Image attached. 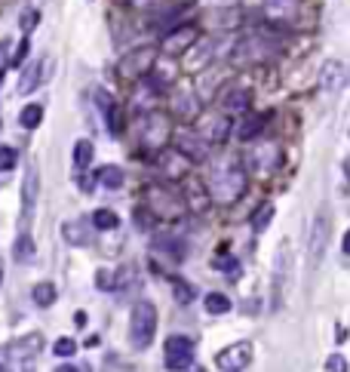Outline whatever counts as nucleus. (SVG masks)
<instances>
[{
    "mask_svg": "<svg viewBox=\"0 0 350 372\" xmlns=\"http://www.w3.org/2000/svg\"><path fill=\"white\" fill-rule=\"evenodd\" d=\"M28 50H31V43H28V37L22 43H18V50L13 53V59H9V65H13V68H18V65H22L25 59H28Z\"/></svg>",
    "mask_w": 350,
    "mask_h": 372,
    "instance_id": "obj_43",
    "label": "nucleus"
},
{
    "mask_svg": "<svg viewBox=\"0 0 350 372\" xmlns=\"http://www.w3.org/2000/svg\"><path fill=\"white\" fill-rule=\"evenodd\" d=\"M92 225H96V231H114V228H120V219H117V212H111V209H96L92 212Z\"/></svg>",
    "mask_w": 350,
    "mask_h": 372,
    "instance_id": "obj_36",
    "label": "nucleus"
},
{
    "mask_svg": "<svg viewBox=\"0 0 350 372\" xmlns=\"http://www.w3.org/2000/svg\"><path fill=\"white\" fill-rule=\"evenodd\" d=\"M347 77H350L347 65L338 62V59H329L326 65H322V71H320V87H322V92H341V89H344V83H347Z\"/></svg>",
    "mask_w": 350,
    "mask_h": 372,
    "instance_id": "obj_18",
    "label": "nucleus"
},
{
    "mask_svg": "<svg viewBox=\"0 0 350 372\" xmlns=\"http://www.w3.org/2000/svg\"><path fill=\"white\" fill-rule=\"evenodd\" d=\"M212 53H215V43H212V40H197L191 46V53H188V68L197 71V68H203V65H209Z\"/></svg>",
    "mask_w": 350,
    "mask_h": 372,
    "instance_id": "obj_25",
    "label": "nucleus"
},
{
    "mask_svg": "<svg viewBox=\"0 0 350 372\" xmlns=\"http://www.w3.org/2000/svg\"><path fill=\"white\" fill-rule=\"evenodd\" d=\"M37 22V13H28V18H25V28H31Z\"/></svg>",
    "mask_w": 350,
    "mask_h": 372,
    "instance_id": "obj_47",
    "label": "nucleus"
},
{
    "mask_svg": "<svg viewBox=\"0 0 350 372\" xmlns=\"http://www.w3.org/2000/svg\"><path fill=\"white\" fill-rule=\"evenodd\" d=\"M218 105L225 114H246L249 105H252V92H249L246 87H227L225 92H221Z\"/></svg>",
    "mask_w": 350,
    "mask_h": 372,
    "instance_id": "obj_20",
    "label": "nucleus"
},
{
    "mask_svg": "<svg viewBox=\"0 0 350 372\" xmlns=\"http://www.w3.org/2000/svg\"><path fill=\"white\" fill-rule=\"evenodd\" d=\"M191 372H203V369H191Z\"/></svg>",
    "mask_w": 350,
    "mask_h": 372,
    "instance_id": "obj_50",
    "label": "nucleus"
},
{
    "mask_svg": "<svg viewBox=\"0 0 350 372\" xmlns=\"http://www.w3.org/2000/svg\"><path fill=\"white\" fill-rule=\"evenodd\" d=\"M169 117L163 111H151L145 120H142V145L147 151H160V148L169 142Z\"/></svg>",
    "mask_w": 350,
    "mask_h": 372,
    "instance_id": "obj_8",
    "label": "nucleus"
},
{
    "mask_svg": "<svg viewBox=\"0 0 350 372\" xmlns=\"http://www.w3.org/2000/svg\"><path fill=\"white\" fill-rule=\"evenodd\" d=\"M264 124H267V114H249V117H243L239 120V129H237V136L243 138V142H249V138H255L258 133L264 129Z\"/></svg>",
    "mask_w": 350,
    "mask_h": 372,
    "instance_id": "obj_27",
    "label": "nucleus"
},
{
    "mask_svg": "<svg viewBox=\"0 0 350 372\" xmlns=\"http://www.w3.org/2000/svg\"><path fill=\"white\" fill-rule=\"evenodd\" d=\"M96 286H98V290H117L114 274H111V271H98L96 274Z\"/></svg>",
    "mask_w": 350,
    "mask_h": 372,
    "instance_id": "obj_42",
    "label": "nucleus"
},
{
    "mask_svg": "<svg viewBox=\"0 0 350 372\" xmlns=\"http://www.w3.org/2000/svg\"><path fill=\"white\" fill-rule=\"evenodd\" d=\"M230 129H234V126H230V117L227 114H215V117L206 120V133H203V138H206V142L221 145V142H227Z\"/></svg>",
    "mask_w": 350,
    "mask_h": 372,
    "instance_id": "obj_23",
    "label": "nucleus"
},
{
    "mask_svg": "<svg viewBox=\"0 0 350 372\" xmlns=\"http://www.w3.org/2000/svg\"><path fill=\"white\" fill-rule=\"evenodd\" d=\"M145 207L154 212L157 219H179L181 216V203H179V197L166 188V185H160V182H151L145 188Z\"/></svg>",
    "mask_w": 350,
    "mask_h": 372,
    "instance_id": "obj_4",
    "label": "nucleus"
},
{
    "mask_svg": "<svg viewBox=\"0 0 350 372\" xmlns=\"http://www.w3.org/2000/svg\"><path fill=\"white\" fill-rule=\"evenodd\" d=\"M181 200H184V207H188L193 216H206L209 207L215 203L209 185H203L200 179H193V175H184V179H181Z\"/></svg>",
    "mask_w": 350,
    "mask_h": 372,
    "instance_id": "obj_6",
    "label": "nucleus"
},
{
    "mask_svg": "<svg viewBox=\"0 0 350 372\" xmlns=\"http://www.w3.org/2000/svg\"><path fill=\"white\" fill-rule=\"evenodd\" d=\"M341 253H344V256H350V228H347L344 240H341Z\"/></svg>",
    "mask_w": 350,
    "mask_h": 372,
    "instance_id": "obj_44",
    "label": "nucleus"
},
{
    "mask_svg": "<svg viewBox=\"0 0 350 372\" xmlns=\"http://www.w3.org/2000/svg\"><path fill=\"white\" fill-rule=\"evenodd\" d=\"M344 175H347V188H350V157L344 160Z\"/></svg>",
    "mask_w": 350,
    "mask_h": 372,
    "instance_id": "obj_48",
    "label": "nucleus"
},
{
    "mask_svg": "<svg viewBox=\"0 0 350 372\" xmlns=\"http://www.w3.org/2000/svg\"><path fill=\"white\" fill-rule=\"evenodd\" d=\"M18 124H22L25 129H37L43 124V105H37V102L34 105H25L22 114H18Z\"/></svg>",
    "mask_w": 350,
    "mask_h": 372,
    "instance_id": "obj_34",
    "label": "nucleus"
},
{
    "mask_svg": "<svg viewBox=\"0 0 350 372\" xmlns=\"http://www.w3.org/2000/svg\"><path fill=\"white\" fill-rule=\"evenodd\" d=\"M246 166H249V170H252L255 175L273 173L276 166H280V145H276V142H261V145H255L252 151L246 154Z\"/></svg>",
    "mask_w": 350,
    "mask_h": 372,
    "instance_id": "obj_11",
    "label": "nucleus"
},
{
    "mask_svg": "<svg viewBox=\"0 0 350 372\" xmlns=\"http://www.w3.org/2000/svg\"><path fill=\"white\" fill-rule=\"evenodd\" d=\"M157 221V216L147 207H142V209H135V225H138V231H151V225Z\"/></svg>",
    "mask_w": 350,
    "mask_h": 372,
    "instance_id": "obj_40",
    "label": "nucleus"
},
{
    "mask_svg": "<svg viewBox=\"0 0 350 372\" xmlns=\"http://www.w3.org/2000/svg\"><path fill=\"white\" fill-rule=\"evenodd\" d=\"M92 96H96V102H98V111L105 114L108 133H111V136H120V133H123V120H120V105H117V99L111 96L108 89H101V87L92 89Z\"/></svg>",
    "mask_w": 350,
    "mask_h": 372,
    "instance_id": "obj_17",
    "label": "nucleus"
},
{
    "mask_svg": "<svg viewBox=\"0 0 350 372\" xmlns=\"http://www.w3.org/2000/svg\"><path fill=\"white\" fill-rule=\"evenodd\" d=\"M96 179H98L101 185H105V188H111V191L123 188V170H120V166H114V163L101 166V170L96 173Z\"/></svg>",
    "mask_w": 350,
    "mask_h": 372,
    "instance_id": "obj_29",
    "label": "nucleus"
},
{
    "mask_svg": "<svg viewBox=\"0 0 350 372\" xmlns=\"http://www.w3.org/2000/svg\"><path fill=\"white\" fill-rule=\"evenodd\" d=\"M157 163H160V170L166 175H172V179H184V175H188V173H184V163H188V160H184L179 151H175V154H160V160H157Z\"/></svg>",
    "mask_w": 350,
    "mask_h": 372,
    "instance_id": "obj_28",
    "label": "nucleus"
},
{
    "mask_svg": "<svg viewBox=\"0 0 350 372\" xmlns=\"http://www.w3.org/2000/svg\"><path fill=\"white\" fill-rule=\"evenodd\" d=\"M249 363H252V345H249V341H237V345L225 348L215 357V366L221 372H239V369H246Z\"/></svg>",
    "mask_w": 350,
    "mask_h": 372,
    "instance_id": "obj_14",
    "label": "nucleus"
},
{
    "mask_svg": "<svg viewBox=\"0 0 350 372\" xmlns=\"http://www.w3.org/2000/svg\"><path fill=\"white\" fill-rule=\"evenodd\" d=\"M92 154H96V145H92L89 138H80V142L74 145V166H77V170H86L92 163Z\"/></svg>",
    "mask_w": 350,
    "mask_h": 372,
    "instance_id": "obj_30",
    "label": "nucleus"
},
{
    "mask_svg": "<svg viewBox=\"0 0 350 372\" xmlns=\"http://www.w3.org/2000/svg\"><path fill=\"white\" fill-rule=\"evenodd\" d=\"M175 151H179L188 163H203L209 157V142L203 138V133H193V129H181L175 136Z\"/></svg>",
    "mask_w": 350,
    "mask_h": 372,
    "instance_id": "obj_12",
    "label": "nucleus"
},
{
    "mask_svg": "<svg viewBox=\"0 0 350 372\" xmlns=\"http://www.w3.org/2000/svg\"><path fill=\"white\" fill-rule=\"evenodd\" d=\"M52 354L55 357H74V354H77V341H74V339H59L52 345Z\"/></svg>",
    "mask_w": 350,
    "mask_h": 372,
    "instance_id": "obj_39",
    "label": "nucleus"
},
{
    "mask_svg": "<svg viewBox=\"0 0 350 372\" xmlns=\"http://www.w3.org/2000/svg\"><path fill=\"white\" fill-rule=\"evenodd\" d=\"M326 372H347L344 354H329V357H326Z\"/></svg>",
    "mask_w": 350,
    "mask_h": 372,
    "instance_id": "obj_41",
    "label": "nucleus"
},
{
    "mask_svg": "<svg viewBox=\"0 0 350 372\" xmlns=\"http://www.w3.org/2000/svg\"><path fill=\"white\" fill-rule=\"evenodd\" d=\"M6 50H9V40H0V62H4V55H6Z\"/></svg>",
    "mask_w": 350,
    "mask_h": 372,
    "instance_id": "obj_46",
    "label": "nucleus"
},
{
    "mask_svg": "<svg viewBox=\"0 0 350 372\" xmlns=\"http://www.w3.org/2000/svg\"><path fill=\"white\" fill-rule=\"evenodd\" d=\"M289 265H292V246H289V240H283L280 249H276V258H273V292H271V308L273 311L283 305L286 280H289Z\"/></svg>",
    "mask_w": 350,
    "mask_h": 372,
    "instance_id": "obj_10",
    "label": "nucleus"
},
{
    "mask_svg": "<svg viewBox=\"0 0 350 372\" xmlns=\"http://www.w3.org/2000/svg\"><path fill=\"white\" fill-rule=\"evenodd\" d=\"M193 43H197V28H193V25H181V28H172V31H166L160 50H163L166 55H188Z\"/></svg>",
    "mask_w": 350,
    "mask_h": 372,
    "instance_id": "obj_13",
    "label": "nucleus"
},
{
    "mask_svg": "<svg viewBox=\"0 0 350 372\" xmlns=\"http://www.w3.org/2000/svg\"><path fill=\"white\" fill-rule=\"evenodd\" d=\"M0 286H4V271H0Z\"/></svg>",
    "mask_w": 350,
    "mask_h": 372,
    "instance_id": "obj_49",
    "label": "nucleus"
},
{
    "mask_svg": "<svg viewBox=\"0 0 350 372\" xmlns=\"http://www.w3.org/2000/svg\"><path fill=\"white\" fill-rule=\"evenodd\" d=\"M154 332H157V308H154V302H147V299L135 302L132 314H129V341H132V348L145 351L154 341Z\"/></svg>",
    "mask_w": 350,
    "mask_h": 372,
    "instance_id": "obj_3",
    "label": "nucleus"
},
{
    "mask_svg": "<svg viewBox=\"0 0 350 372\" xmlns=\"http://www.w3.org/2000/svg\"><path fill=\"white\" fill-rule=\"evenodd\" d=\"M169 283H172V295H175V302L179 305H191L193 299H197V290H193L191 283H184L181 277H169Z\"/></svg>",
    "mask_w": 350,
    "mask_h": 372,
    "instance_id": "obj_31",
    "label": "nucleus"
},
{
    "mask_svg": "<svg viewBox=\"0 0 350 372\" xmlns=\"http://www.w3.org/2000/svg\"><path fill=\"white\" fill-rule=\"evenodd\" d=\"M273 216H276V207H273V203H264V207H258L255 216H252V231H255V234H261V231L273 221Z\"/></svg>",
    "mask_w": 350,
    "mask_h": 372,
    "instance_id": "obj_35",
    "label": "nucleus"
},
{
    "mask_svg": "<svg viewBox=\"0 0 350 372\" xmlns=\"http://www.w3.org/2000/svg\"><path fill=\"white\" fill-rule=\"evenodd\" d=\"M326 246H329V212L320 209L313 216V225L307 234V265L310 268H320L322 256H326Z\"/></svg>",
    "mask_w": 350,
    "mask_h": 372,
    "instance_id": "obj_7",
    "label": "nucleus"
},
{
    "mask_svg": "<svg viewBox=\"0 0 350 372\" xmlns=\"http://www.w3.org/2000/svg\"><path fill=\"white\" fill-rule=\"evenodd\" d=\"M37 194H40V175H37V163H28V173H25V182H22V216H25V225H28V219L34 216Z\"/></svg>",
    "mask_w": 350,
    "mask_h": 372,
    "instance_id": "obj_19",
    "label": "nucleus"
},
{
    "mask_svg": "<svg viewBox=\"0 0 350 372\" xmlns=\"http://www.w3.org/2000/svg\"><path fill=\"white\" fill-rule=\"evenodd\" d=\"M163 363H166V369H172V372L191 369V363H193V341L184 339V336H169V339H166V348H163Z\"/></svg>",
    "mask_w": 350,
    "mask_h": 372,
    "instance_id": "obj_9",
    "label": "nucleus"
},
{
    "mask_svg": "<svg viewBox=\"0 0 350 372\" xmlns=\"http://www.w3.org/2000/svg\"><path fill=\"white\" fill-rule=\"evenodd\" d=\"M34 253H37V246H34V240L28 231H22V234L16 237V244H13V258L18 265H28V262H34Z\"/></svg>",
    "mask_w": 350,
    "mask_h": 372,
    "instance_id": "obj_26",
    "label": "nucleus"
},
{
    "mask_svg": "<svg viewBox=\"0 0 350 372\" xmlns=\"http://www.w3.org/2000/svg\"><path fill=\"white\" fill-rule=\"evenodd\" d=\"M151 249L157 256H163V258H169V262H184L188 258V244L179 237V234H172V231H166V234H157L154 237V244H151Z\"/></svg>",
    "mask_w": 350,
    "mask_h": 372,
    "instance_id": "obj_15",
    "label": "nucleus"
},
{
    "mask_svg": "<svg viewBox=\"0 0 350 372\" xmlns=\"http://www.w3.org/2000/svg\"><path fill=\"white\" fill-rule=\"evenodd\" d=\"M154 62H157V50L154 46H142V50H132V53H126L123 59H120L117 74L123 80H145L147 74H151Z\"/></svg>",
    "mask_w": 350,
    "mask_h": 372,
    "instance_id": "obj_5",
    "label": "nucleus"
},
{
    "mask_svg": "<svg viewBox=\"0 0 350 372\" xmlns=\"http://www.w3.org/2000/svg\"><path fill=\"white\" fill-rule=\"evenodd\" d=\"M276 53H280V40L271 31H249L234 43L230 59L237 65H258V62L273 59Z\"/></svg>",
    "mask_w": 350,
    "mask_h": 372,
    "instance_id": "obj_1",
    "label": "nucleus"
},
{
    "mask_svg": "<svg viewBox=\"0 0 350 372\" xmlns=\"http://www.w3.org/2000/svg\"><path fill=\"white\" fill-rule=\"evenodd\" d=\"M16 163H18V151H16V148H9V145L0 148V173H9Z\"/></svg>",
    "mask_w": 350,
    "mask_h": 372,
    "instance_id": "obj_38",
    "label": "nucleus"
},
{
    "mask_svg": "<svg viewBox=\"0 0 350 372\" xmlns=\"http://www.w3.org/2000/svg\"><path fill=\"white\" fill-rule=\"evenodd\" d=\"M261 9L271 25H289V22H295V16H298L301 0H264Z\"/></svg>",
    "mask_w": 350,
    "mask_h": 372,
    "instance_id": "obj_16",
    "label": "nucleus"
},
{
    "mask_svg": "<svg viewBox=\"0 0 350 372\" xmlns=\"http://www.w3.org/2000/svg\"><path fill=\"white\" fill-rule=\"evenodd\" d=\"M209 191L215 203H234L246 194V170L239 163H221L215 173H212Z\"/></svg>",
    "mask_w": 350,
    "mask_h": 372,
    "instance_id": "obj_2",
    "label": "nucleus"
},
{
    "mask_svg": "<svg viewBox=\"0 0 350 372\" xmlns=\"http://www.w3.org/2000/svg\"><path fill=\"white\" fill-rule=\"evenodd\" d=\"M212 268L225 271V274H227V280H239V274H243V268H239V262H237V258H230V256L212 258Z\"/></svg>",
    "mask_w": 350,
    "mask_h": 372,
    "instance_id": "obj_37",
    "label": "nucleus"
},
{
    "mask_svg": "<svg viewBox=\"0 0 350 372\" xmlns=\"http://www.w3.org/2000/svg\"><path fill=\"white\" fill-rule=\"evenodd\" d=\"M40 77H43V62H31L28 68L22 71V77H18V96H28V92H34L40 87Z\"/></svg>",
    "mask_w": 350,
    "mask_h": 372,
    "instance_id": "obj_24",
    "label": "nucleus"
},
{
    "mask_svg": "<svg viewBox=\"0 0 350 372\" xmlns=\"http://www.w3.org/2000/svg\"><path fill=\"white\" fill-rule=\"evenodd\" d=\"M52 372H80L77 366H71V363H62V366H55Z\"/></svg>",
    "mask_w": 350,
    "mask_h": 372,
    "instance_id": "obj_45",
    "label": "nucleus"
},
{
    "mask_svg": "<svg viewBox=\"0 0 350 372\" xmlns=\"http://www.w3.org/2000/svg\"><path fill=\"white\" fill-rule=\"evenodd\" d=\"M172 114H179L181 120H193L200 114V102L191 89H172Z\"/></svg>",
    "mask_w": 350,
    "mask_h": 372,
    "instance_id": "obj_22",
    "label": "nucleus"
},
{
    "mask_svg": "<svg viewBox=\"0 0 350 372\" xmlns=\"http://www.w3.org/2000/svg\"><path fill=\"white\" fill-rule=\"evenodd\" d=\"M203 305H206V311L212 314V317H221V314H227L230 308H234V305H230V299H227L225 292H209V295H206V302H203Z\"/></svg>",
    "mask_w": 350,
    "mask_h": 372,
    "instance_id": "obj_33",
    "label": "nucleus"
},
{
    "mask_svg": "<svg viewBox=\"0 0 350 372\" xmlns=\"http://www.w3.org/2000/svg\"><path fill=\"white\" fill-rule=\"evenodd\" d=\"M92 219H74V221H64L62 225V237H64V244H71V246H89L92 244Z\"/></svg>",
    "mask_w": 350,
    "mask_h": 372,
    "instance_id": "obj_21",
    "label": "nucleus"
},
{
    "mask_svg": "<svg viewBox=\"0 0 350 372\" xmlns=\"http://www.w3.org/2000/svg\"><path fill=\"white\" fill-rule=\"evenodd\" d=\"M31 299L37 308H50V305L55 302V286L50 280H43V283H37L34 290H31Z\"/></svg>",
    "mask_w": 350,
    "mask_h": 372,
    "instance_id": "obj_32",
    "label": "nucleus"
}]
</instances>
